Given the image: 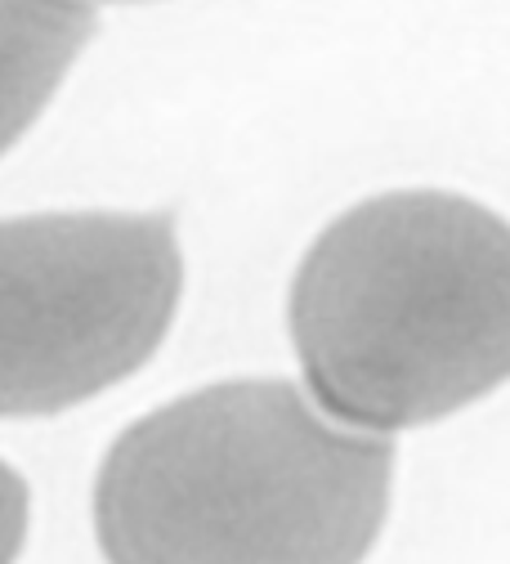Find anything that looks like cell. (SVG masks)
Wrapping results in <instances>:
<instances>
[{
  "instance_id": "cell-1",
  "label": "cell",
  "mask_w": 510,
  "mask_h": 564,
  "mask_svg": "<svg viewBox=\"0 0 510 564\" xmlns=\"http://www.w3.org/2000/svg\"><path fill=\"white\" fill-rule=\"evenodd\" d=\"M390 475V440L332 426L286 381H229L112 444L95 524L108 564H358Z\"/></svg>"
},
{
  "instance_id": "cell-2",
  "label": "cell",
  "mask_w": 510,
  "mask_h": 564,
  "mask_svg": "<svg viewBox=\"0 0 510 564\" xmlns=\"http://www.w3.org/2000/svg\"><path fill=\"white\" fill-rule=\"evenodd\" d=\"M291 340L358 431L440 421L510 377V225L453 193H386L310 247Z\"/></svg>"
},
{
  "instance_id": "cell-3",
  "label": "cell",
  "mask_w": 510,
  "mask_h": 564,
  "mask_svg": "<svg viewBox=\"0 0 510 564\" xmlns=\"http://www.w3.org/2000/svg\"><path fill=\"white\" fill-rule=\"evenodd\" d=\"M184 288L171 216L0 225V416L82 403L153 359Z\"/></svg>"
},
{
  "instance_id": "cell-4",
  "label": "cell",
  "mask_w": 510,
  "mask_h": 564,
  "mask_svg": "<svg viewBox=\"0 0 510 564\" xmlns=\"http://www.w3.org/2000/svg\"><path fill=\"white\" fill-rule=\"evenodd\" d=\"M90 36L86 0H0V153L41 117Z\"/></svg>"
},
{
  "instance_id": "cell-5",
  "label": "cell",
  "mask_w": 510,
  "mask_h": 564,
  "mask_svg": "<svg viewBox=\"0 0 510 564\" xmlns=\"http://www.w3.org/2000/svg\"><path fill=\"white\" fill-rule=\"evenodd\" d=\"M28 533V484L0 462V564H14Z\"/></svg>"
}]
</instances>
